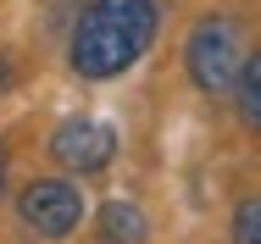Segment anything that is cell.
I'll return each instance as SVG.
<instances>
[{
	"mask_svg": "<svg viewBox=\"0 0 261 244\" xmlns=\"http://www.w3.org/2000/svg\"><path fill=\"white\" fill-rule=\"evenodd\" d=\"M233 111H239V128L261 139V50L245 56V72H239V89H233Z\"/></svg>",
	"mask_w": 261,
	"mask_h": 244,
	"instance_id": "cell-6",
	"label": "cell"
},
{
	"mask_svg": "<svg viewBox=\"0 0 261 244\" xmlns=\"http://www.w3.org/2000/svg\"><path fill=\"white\" fill-rule=\"evenodd\" d=\"M228 233H233V244H261V195H245L233 205Z\"/></svg>",
	"mask_w": 261,
	"mask_h": 244,
	"instance_id": "cell-7",
	"label": "cell"
},
{
	"mask_svg": "<svg viewBox=\"0 0 261 244\" xmlns=\"http://www.w3.org/2000/svg\"><path fill=\"white\" fill-rule=\"evenodd\" d=\"M50 155L67 172H100L117 155V133H111V122H95V117H67L50 133Z\"/></svg>",
	"mask_w": 261,
	"mask_h": 244,
	"instance_id": "cell-4",
	"label": "cell"
},
{
	"mask_svg": "<svg viewBox=\"0 0 261 244\" xmlns=\"http://www.w3.org/2000/svg\"><path fill=\"white\" fill-rule=\"evenodd\" d=\"M156 0H84L67 34V67L84 84H111L145 61V50L156 45Z\"/></svg>",
	"mask_w": 261,
	"mask_h": 244,
	"instance_id": "cell-1",
	"label": "cell"
},
{
	"mask_svg": "<svg viewBox=\"0 0 261 244\" xmlns=\"http://www.w3.org/2000/svg\"><path fill=\"white\" fill-rule=\"evenodd\" d=\"M95 239L100 244H145L150 239V216L128 200H106L100 216H95Z\"/></svg>",
	"mask_w": 261,
	"mask_h": 244,
	"instance_id": "cell-5",
	"label": "cell"
},
{
	"mask_svg": "<svg viewBox=\"0 0 261 244\" xmlns=\"http://www.w3.org/2000/svg\"><path fill=\"white\" fill-rule=\"evenodd\" d=\"M184 72L189 84L206 100H228L239 89V72H245V45H239V28L228 17H200L184 39Z\"/></svg>",
	"mask_w": 261,
	"mask_h": 244,
	"instance_id": "cell-2",
	"label": "cell"
},
{
	"mask_svg": "<svg viewBox=\"0 0 261 244\" xmlns=\"http://www.w3.org/2000/svg\"><path fill=\"white\" fill-rule=\"evenodd\" d=\"M17 216H22V228L39 233V239H67V233L84 222V195H78L67 178H34V183H22V195H17Z\"/></svg>",
	"mask_w": 261,
	"mask_h": 244,
	"instance_id": "cell-3",
	"label": "cell"
},
{
	"mask_svg": "<svg viewBox=\"0 0 261 244\" xmlns=\"http://www.w3.org/2000/svg\"><path fill=\"white\" fill-rule=\"evenodd\" d=\"M0 200H6V145H0Z\"/></svg>",
	"mask_w": 261,
	"mask_h": 244,
	"instance_id": "cell-8",
	"label": "cell"
}]
</instances>
